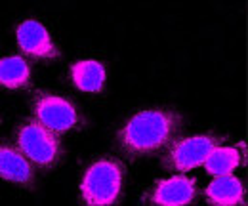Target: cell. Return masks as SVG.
<instances>
[{"label": "cell", "mask_w": 248, "mask_h": 206, "mask_svg": "<svg viewBox=\"0 0 248 206\" xmlns=\"http://www.w3.org/2000/svg\"><path fill=\"white\" fill-rule=\"evenodd\" d=\"M180 115L162 109L141 111L132 117L119 134L123 149L132 157L149 155L166 145L180 130Z\"/></svg>", "instance_id": "6da1fadb"}, {"label": "cell", "mask_w": 248, "mask_h": 206, "mask_svg": "<svg viewBox=\"0 0 248 206\" xmlns=\"http://www.w3.org/2000/svg\"><path fill=\"white\" fill-rule=\"evenodd\" d=\"M123 164L115 158H99L88 166L80 183L86 206H115L123 191Z\"/></svg>", "instance_id": "7a4b0ae2"}, {"label": "cell", "mask_w": 248, "mask_h": 206, "mask_svg": "<svg viewBox=\"0 0 248 206\" xmlns=\"http://www.w3.org/2000/svg\"><path fill=\"white\" fill-rule=\"evenodd\" d=\"M17 145H19V151L29 160L36 162L38 166H44V168L58 164V160L62 157L58 136L54 132L46 130L44 126H40L38 122H29L19 130Z\"/></svg>", "instance_id": "3957f363"}, {"label": "cell", "mask_w": 248, "mask_h": 206, "mask_svg": "<svg viewBox=\"0 0 248 206\" xmlns=\"http://www.w3.org/2000/svg\"><path fill=\"white\" fill-rule=\"evenodd\" d=\"M34 115L36 122L40 126H44L50 132H67L73 130L78 124V115L75 105L60 95H52V94H42L36 97L34 101Z\"/></svg>", "instance_id": "277c9868"}, {"label": "cell", "mask_w": 248, "mask_h": 206, "mask_svg": "<svg viewBox=\"0 0 248 206\" xmlns=\"http://www.w3.org/2000/svg\"><path fill=\"white\" fill-rule=\"evenodd\" d=\"M216 147H219V140L214 136H193L180 140L168 155V164L178 172H189L204 164Z\"/></svg>", "instance_id": "5b68a950"}, {"label": "cell", "mask_w": 248, "mask_h": 206, "mask_svg": "<svg viewBox=\"0 0 248 206\" xmlns=\"http://www.w3.org/2000/svg\"><path fill=\"white\" fill-rule=\"evenodd\" d=\"M197 197V183L187 176H172L158 181L151 195V206H189Z\"/></svg>", "instance_id": "8992f818"}, {"label": "cell", "mask_w": 248, "mask_h": 206, "mask_svg": "<svg viewBox=\"0 0 248 206\" xmlns=\"http://www.w3.org/2000/svg\"><path fill=\"white\" fill-rule=\"evenodd\" d=\"M17 44L19 48L31 56V58H40V59H52L58 58V48L52 42L50 32L46 27L34 19H27L17 27Z\"/></svg>", "instance_id": "52a82bcc"}, {"label": "cell", "mask_w": 248, "mask_h": 206, "mask_svg": "<svg viewBox=\"0 0 248 206\" xmlns=\"http://www.w3.org/2000/svg\"><path fill=\"white\" fill-rule=\"evenodd\" d=\"M0 177L19 185H31L34 177L31 160L21 151L0 143Z\"/></svg>", "instance_id": "ba28073f"}, {"label": "cell", "mask_w": 248, "mask_h": 206, "mask_svg": "<svg viewBox=\"0 0 248 206\" xmlns=\"http://www.w3.org/2000/svg\"><path fill=\"white\" fill-rule=\"evenodd\" d=\"M206 199L212 206H243L245 185L237 176H217L206 189Z\"/></svg>", "instance_id": "9c48e42d"}, {"label": "cell", "mask_w": 248, "mask_h": 206, "mask_svg": "<svg viewBox=\"0 0 248 206\" xmlns=\"http://www.w3.org/2000/svg\"><path fill=\"white\" fill-rule=\"evenodd\" d=\"M105 67L93 59H82L77 61L71 67V80L73 84L82 92H90V94H97L105 86Z\"/></svg>", "instance_id": "30bf717a"}, {"label": "cell", "mask_w": 248, "mask_h": 206, "mask_svg": "<svg viewBox=\"0 0 248 206\" xmlns=\"http://www.w3.org/2000/svg\"><path fill=\"white\" fill-rule=\"evenodd\" d=\"M31 82V67L19 56L0 59V86L23 88Z\"/></svg>", "instance_id": "8fae6325"}, {"label": "cell", "mask_w": 248, "mask_h": 206, "mask_svg": "<svg viewBox=\"0 0 248 206\" xmlns=\"http://www.w3.org/2000/svg\"><path fill=\"white\" fill-rule=\"evenodd\" d=\"M243 162L239 147H216L204 162V168L212 176H227Z\"/></svg>", "instance_id": "7c38bea8"}]
</instances>
